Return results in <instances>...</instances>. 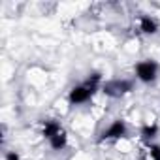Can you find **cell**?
<instances>
[{
    "instance_id": "cell-1",
    "label": "cell",
    "mask_w": 160,
    "mask_h": 160,
    "mask_svg": "<svg viewBox=\"0 0 160 160\" xmlns=\"http://www.w3.org/2000/svg\"><path fill=\"white\" fill-rule=\"evenodd\" d=\"M134 83L130 79H109L102 85V92L109 98H121L128 92H132Z\"/></svg>"
},
{
    "instance_id": "cell-2",
    "label": "cell",
    "mask_w": 160,
    "mask_h": 160,
    "mask_svg": "<svg viewBox=\"0 0 160 160\" xmlns=\"http://www.w3.org/2000/svg\"><path fill=\"white\" fill-rule=\"evenodd\" d=\"M136 77L139 79L141 83H154L158 77V64L154 60H141L136 64Z\"/></svg>"
},
{
    "instance_id": "cell-3",
    "label": "cell",
    "mask_w": 160,
    "mask_h": 160,
    "mask_svg": "<svg viewBox=\"0 0 160 160\" xmlns=\"http://www.w3.org/2000/svg\"><path fill=\"white\" fill-rule=\"evenodd\" d=\"M128 134V126L122 119H115L98 138V143H104V141H111V139H121Z\"/></svg>"
},
{
    "instance_id": "cell-4",
    "label": "cell",
    "mask_w": 160,
    "mask_h": 160,
    "mask_svg": "<svg viewBox=\"0 0 160 160\" xmlns=\"http://www.w3.org/2000/svg\"><path fill=\"white\" fill-rule=\"evenodd\" d=\"M92 96H94V94H92L83 83H79V85H75V87L70 91V94H68V102H70L72 106H81V104H87Z\"/></svg>"
},
{
    "instance_id": "cell-5",
    "label": "cell",
    "mask_w": 160,
    "mask_h": 160,
    "mask_svg": "<svg viewBox=\"0 0 160 160\" xmlns=\"http://www.w3.org/2000/svg\"><path fill=\"white\" fill-rule=\"evenodd\" d=\"M62 130V126H60V122L57 121V119H43L42 121V136L49 141L57 132H60Z\"/></svg>"
},
{
    "instance_id": "cell-6",
    "label": "cell",
    "mask_w": 160,
    "mask_h": 160,
    "mask_svg": "<svg viewBox=\"0 0 160 160\" xmlns=\"http://www.w3.org/2000/svg\"><path fill=\"white\" fill-rule=\"evenodd\" d=\"M138 28L143 32V34H156L158 32V23L154 17L151 15H141L139 17V23H138Z\"/></svg>"
},
{
    "instance_id": "cell-7",
    "label": "cell",
    "mask_w": 160,
    "mask_h": 160,
    "mask_svg": "<svg viewBox=\"0 0 160 160\" xmlns=\"http://www.w3.org/2000/svg\"><path fill=\"white\" fill-rule=\"evenodd\" d=\"M66 143H68V136H66V130L62 128L60 132H57L51 139H49V147L53 149V151H62L64 147H66Z\"/></svg>"
},
{
    "instance_id": "cell-8",
    "label": "cell",
    "mask_w": 160,
    "mask_h": 160,
    "mask_svg": "<svg viewBox=\"0 0 160 160\" xmlns=\"http://www.w3.org/2000/svg\"><path fill=\"white\" fill-rule=\"evenodd\" d=\"M158 136V126L152 122V124H143L141 126V138L143 139H152V138H156Z\"/></svg>"
},
{
    "instance_id": "cell-9",
    "label": "cell",
    "mask_w": 160,
    "mask_h": 160,
    "mask_svg": "<svg viewBox=\"0 0 160 160\" xmlns=\"http://www.w3.org/2000/svg\"><path fill=\"white\" fill-rule=\"evenodd\" d=\"M147 152H149V156H151L152 160H160V145H156V143H149Z\"/></svg>"
},
{
    "instance_id": "cell-10",
    "label": "cell",
    "mask_w": 160,
    "mask_h": 160,
    "mask_svg": "<svg viewBox=\"0 0 160 160\" xmlns=\"http://www.w3.org/2000/svg\"><path fill=\"white\" fill-rule=\"evenodd\" d=\"M6 160H21V156L15 151H10V152H6Z\"/></svg>"
}]
</instances>
